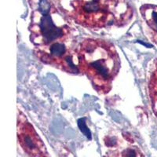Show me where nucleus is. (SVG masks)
<instances>
[{"label":"nucleus","instance_id":"nucleus-1","mask_svg":"<svg viewBox=\"0 0 157 157\" xmlns=\"http://www.w3.org/2000/svg\"><path fill=\"white\" fill-rule=\"evenodd\" d=\"M78 68L90 79L99 93L109 92L120 68V59L114 46L102 39L84 40L76 50Z\"/></svg>","mask_w":157,"mask_h":157},{"label":"nucleus","instance_id":"nucleus-6","mask_svg":"<svg viewBox=\"0 0 157 157\" xmlns=\"http://www.w3.org/2000/svg\"><path fill=\"white\" fill-rule=\"evenodd\" d=\"M141 13L148 27L154 34V39L157 42V6L145 5L141 8Z\"/></svg>","mask_w":157,"mask_h":157},{"label":"nucleus","instance_id":"nucleus-9","mask_svg":"<svg viewBox=\"0 0 157 157\" xmlns=\"http://www.w3.org/2000/svg\"><path fill=\"white\" fill-rule=\"evenodd\" d=\"M78 127H79V128H80L81 131H82V132L84 134V135H86V137H87L88 139H91L90 131L89 130L88 127H86V123H85V122H84L83 119L78 120Z\"/></svg>","mask_w":157,"mask_h":157},{"label":"nucleus","instance_id":"nucleus-8","mask_svg":"<svg viewBox=\"0 0 157 157\" xmlns=\"http://www.w3.org/2000/svg\"><path fill=\"white\" fill-rule=\"evenodd\" d=\"M116 157H143V155L137 148H127L118 154Z\"/></svg>","mask_w":157,"mask_h":157},{"label":"nucleus","instance_id":"nucleus-4","mask_svg":"<svg viewBox=\"0 0 157 157\" xmlns=\"http://www.w3.org/2000/svg\"><path fill=\"white\" fill-rule=\"evenodd\" d=\"M17 137L22 148L31 157H49L40 137L21 113H18Z\"/></svg>","mask_w":157,"mask_h":157},{"label":"nucleus","instance_id":"nucleus-2","mask_svg":"<svg viewBox=\"0 0 157 157\" xmlns=\"http://www.w3.org/2000/svg\"><path fill=\"white\" fill-rule=\"evenodd\" d=\"M59 4L77 23L93 29L123 22L130 13L125 0H59Z\"/></svg>","mask_w":157,"mask_h":157},{"label":"nucleus","instance_id":"nucleus-3","mask_svg":"<svg viewBox=\"0 0 157 157\" xmlns=\"http://www.w3.org/2000/svg\"><path fill=\"white\" fill-rule=\"evenodd\" d=\"M32 8L31 40L37 47L47 46L57 41H68V24L50 0H29Z\"/></svg>","mask_w":157,"mask_h":157},{"label":"nucleus","instance_id":"nucleus-7","mask_svg":"<svg viewBox=\"0 0 157 157\" xmlns=\"http://www.w3.org/2000/svg\"><path fill=\"white\" fill-rule=\"evenodd\" d=\"M149 90L150 94L152 96V99L155 101H157V66L155 68V71L153 72L149 84Z\"/></svg>","mask_w":157,"mask_h":157},{"label":"nucleus","instance_id":"nucleus-5","mask_svg":"<svg viewBox=\"0 0 157 157\" xmlns=\"http://www.w3.org/2000/svg\"><path fill=\"white\" fill-rule=\"evenodd\" d=\"M72 50L67 44V41H57L47 46L37 47L36 53L38 57L47 64L60 68L64 59Z\"/></svg>","mask_w":157,"mask_h":157}]
</instances>
